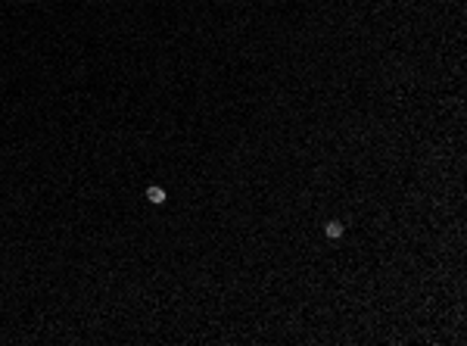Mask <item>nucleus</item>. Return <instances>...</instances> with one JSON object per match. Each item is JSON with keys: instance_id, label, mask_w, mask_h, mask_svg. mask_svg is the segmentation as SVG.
<instances>
[{"instance_id": "nucleus-1", "label": "nucleus", "mask_w": 467, "mask_h": 346, "mask_svg": "<svg viewBox=\"0 0 467 346\" xmlns=\"http://www.w3.org/2000/svg\"><path fill=\"white\" fill-rule=\"evenodd\" d=\"M146 200H150L153 206H159V203H165V190L159 187V184H150L146 187Z\"/></svg>"}, {"instance_id": "nucleus-2", "label": "nucleus", "mask_w": 467, "mask_h": 346, "mask_svg": "<svg viewBox=\"0 0 467 346\" xmlns=\"http://www.w3.org/2000/svg\"><path fill=\"white\" fill-rule=\"evenodd\" d=\"M324 234H327L330 240L343 237V225H339V222H327V225H324Z\"/></svg>"}]
</instances>
